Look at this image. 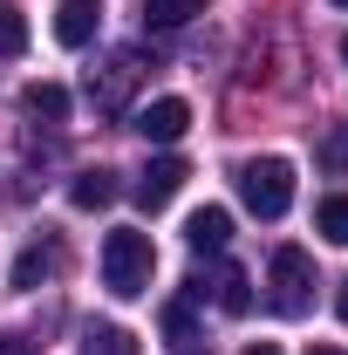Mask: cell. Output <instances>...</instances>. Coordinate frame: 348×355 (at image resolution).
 <instances>
[{
	"label": "cell",
	"instance_id": "obj_13",
	"mask_svg": "<svg viewBox=\"0 0 348 355\" xmlns=\"http://www.w3.org/2000/svg\"><path fill=\"white\" fill-rule=\"evenodd\" d=\"M314 232H321L328 246H348V191H328V198L314 205Z\"/></svg>",
	"mask_w": 348,
	"mask_h": 355
},
{
	"label": "cell",
	"instance_id": "obj_12",
	"mask_svg": "<svg viewBox=\"0 0 348 355\" xmlns=\"http://www.w3.org/2000/svg\"><path fill=\"white\" fill-rule=\"evenodd\" d=\"M21 110L62 123V116H69V89H62V83H28V89H21Z\"/></svg>",
	"mask_w": 348,
	"mask_h": 355
},
{
	"label": "cell",
	"instance_id": "obj_4",
	"mask_svg": "<svg viewBox=\"0 0 348 355\" xmlns=\"http://www.w3.org/2000/svg\"><path fill=\"white\" fill-rule=\"evenodd\" d=\"M137 83H143V55H137V48H116V55H110V69H103V76H89V103L116 116V110H130V89H137Z\"/></svg>",
	"mask_w": 348,
	"mask_h": 355
},
{
	"label": "cell",
	"instance_id": "obj_1",
	"mask_svg": "<svg viewBox=\"0 0 348 355\" xmlns=\"http://www.w3.org/2000/svg\"><path fill=\"white\" fill-rule=\"evenodd\" d=\"M150 273H157V246H150V232L116 225V232L103 239V287H110L116 301H137V294L150 287Z\"/></svg>",
	"mask_w": 348,
	"mask_h": 355
},
{
	"label": "cell",
	"instance_id": "obj_2",
	"mask_svg": "<svg viewBox=\"0 0 348 355\" xmlns=\"http://www.w3.org/2000/svg\"><path fill=\"white\" fill-rule=\"evenodd\" d=\"M232 184H239L253 219H287V205H294V164L287 157H246L232 171Z\"/></svg>",
	"mask_w": 348,
	"mask_h": 355
},
{
	"label": "cell",
	"instance_id": "obj_20",
	"mask_svg": "<svg viewBox=\"0 0 348 355\" xmlns=\"http://www.w3.org/2000/svg\"><path fill=\"white\" fill-rule=\"evenodd\" d=\"M314 355H342V349H314Z\"/></svg>",
	"mask_w": 348,
	"mask_h": 355
},
{
	"label": "cell",
	"instance_id": "obj_17",
	"mask_svg": "<svg viewBox=\"0 0 348 355\" xmlns=\"http://www.w3.org/2000/svg\"><path fill=\"white\" fill-rule=\"evenodd\" d=\"M0 355H28V349H21V335H0Z\"/></svg>",
	"mask_w": 348,
	"mask_h": 355
},
{
	"label": "cell",
	"instance_id": "obj_8",
	"mask_svg": "<svg viewBox=\"0 0 348 355\" xmlns=\"http://www.w3.org/2000/svg\"><path fill=\"white\" fill-rule=\"evenodd\" d=\"M225 239H232V212L225 205H198L184 219V246L191 253H225Z\"/></svg>",
	"mask_w": 348,
	"mask_h": 355
},
{
	"label": "cell",
	"instance_id": "obj_6",
	"mask_svg": "<svg viewBox=\"0 0 348 355\" xmlns=\"http://www.w3.org/2000/svg\"><path fill=\"white\" fill-rule=\"evenodd\" d=\"M184 157H150V164H143V178H137V205H143V212H164V205H171L177 191H184Z\"/></svg>",
	"mask_w": 348,
	"mask_h": 355
},
{
	"label": "cell",
	"instance_id": "obj_21",
	"mask_svg": "<svg viewBox=\"0 0 348 355\" xmlns=\"http://www.w3.org/2000/svg\"><path fill=\"white\" fill-rule=\"evenodd\" d=\"M342 62H348V35H342Z\"/></svg>",
	"mask_w": 348,
	"mask_h": 355
},
{
	"label": "cell",
	"instance_id": "obj_3",
	"mask_svg": "<svg viewBox=\"0 0 348 355\" xmlns=\"http://www.w3.org/2000/svg\"><path fill=\"white\" fill-rule=\"evenodd\" d=\"M266 301L273 314H287V321H301L314 308V260H307L301 246H280L273 266H266Z\"/></svg>",
	"mask_w": 348,
	"mask_h": 355
},
{
	"label": "cell",
	"instance_id": "obj_14",
	"mask_svg": "<svg viewBox=\"0 0 348 355\" xmlns=\"http://www.w3.org/2000/svg\"><path fill=\"white\" fill-rule=\"evenodd\" d=\"M191 14H205V0H143V28H184Z\"/></svg>",
	"mask_w": 348,
	"mask_h": 355
},
{
	"label": "cell",
	"instance_id": "obj_9",
	"mask_svg": "<svg viewBox=\"0 0 348 355\" xmlns=\"http://www.w3.org/2000/svg\"><path fill=\"white\" fill-rule=\"evenodd\" d=\"M110 198H116V171H103V164L96 171H76V184H69V205L76 212H103Z\"/></svg>",
	"mask_w": 348,
	"mask_h": 355
},
{
	"label": "cell",
	"instance_id": "obj_19",
	"mask_svg": "<svg viewBox=\"0 0 348 355\" xmlns=\"http://www.w3.org/2000/svg\"><path fill=\"white\" fill-rule=\"evenodd\" d=\"M335 314H342V321H348V280H342V294H335Z\"/></svg>",
	"mask_w": 348,
	"mask_h": 355
},
{
	"label": "cell",
	"instance_id": "obj_5",
	"mask_svg": "<svg viewBox=\"0 0 348 355\" xmlns=\"http://www.w3.org/2000/svg\"><path fill=\"white\" fill-rule=\"evenodd\" d=\"M137 130H143V144H177V137L191 130V103H184V96L143 103V110H137Z\"/></svg>",
	"mask_w": 348,
	"mask_h": 355
},
{
	"label": "cell",
	"instance_id": "obj_22",
	"mask_svg": "<svg viewBox=\"0 0 348 355\" xmlns=\"http://www.w3.org/2000/svg\"><path fill=\"white\" fill-rule=\"evenodd\" d=\"M335 7H348V0H335Z\"/></svg>",
	"mask_w": 348,
	"mask_h": 355
},
{
	"label": "cell",
	"instance_id": "obj_7",
	"mask_svg": "<svg viewBox=\"0 0 348 355\" xmlns=\"http://www.w3.org/2000/svg\"><path fill=\"white\" fill-rule=\"evenodd\" d=\"M96 28H103V7H96V0H62V7H55V42L62 48H89Z\"/></svg>",
	"mask_w": 348,
	"mask_h": 355
},
{
	"label": "cell",
	"instance_id": "obj_16",
	"mask_svg": "<svg viewBox=\"0 0 348 355\" xmlns=\"http://www.w3.org/2000/svg\"><path fill=\"white\" fill-rule=\"evenodd\" d=\"M21 48H28V21H21V7L0 0V55H21Z\"/></svg>",
	"mask_w": 348,
	"mask_h": 355
},
{
	"label": "cell",
	"instance_id": "obj_11",
	"mask_svg": "<svg viewBox=\"0 0 348 355\" xmlns=\"http://www.w3.org/2000/svg\"><path fill=\"white\" fill-rule=\"evenodd\" d=\"M212 301H218V314H246V308H253V287H246L239 266H218V273H212Z\"/></svg>",
	"mask_w": 348,
	"mask_h": 355
},
{
	"label": "cell",
	"instance_id": "obj_15",
	"mask_svg": "<svg viewBox=\"0 0 348 355\" xmlns=\"http://www.w3.org/2000/svg\"><path fill=\"white\" fill-rule=\"evenodd\" d=\"M55 260H62V253H55V246H28V253H21V260H14V287H21V294H28V287H35V280H42V273H55Z\"/></svg>",
	"mask_w": 348,
	"mask_h": 355
},
{
	"label": "cell",
	"instance_id": "obj_18",
	"mask_svg": "<svg viewBox=\"0 0 348 355\" xmlns=\"http://www.w3.org/2000/svg\"><path fill=\"white\" fill-rule=\"evenodd\" d=\"M239 355H280V349H273V342H253V349H239Z\"/></svg>",
	"mask_w": 348,
	"mask_h": 355
},
{
	"label": "cell",
	"instance_id": "obj_10",
	"mask_svg": "<svg viewBox=\"0 0 348 355\" xmlns=\"http://www.w3.org/2000/svg\"><path fill=\"white\" fill-rule=\"evenodd\" d=\"M82 355H143V349H137L130 328H116V321H96V328H82Z\"/></svg>",
	"mask_w": 348,
	"mask_h": 355
}]
</instances>
